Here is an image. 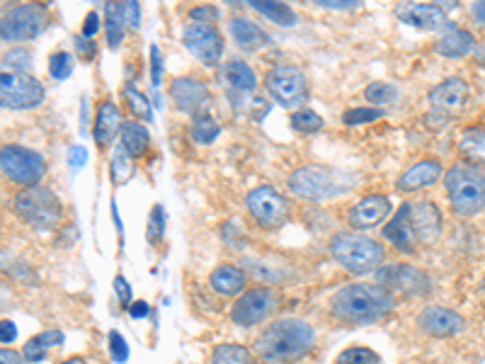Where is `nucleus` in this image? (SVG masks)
Instances as JSON below:
<instances>
[{
    "mask_svg": "<svg viewBox=\"0 0 485 364\" xmlns=\"http://www.w3.org/2000/svg\"><path fill=\"white\" fill-rule=\"evenodd\" d=\"M316 330L302 319L274 320L255 340V355L265 364H289L311 352Z\"/></svg>",
    "mask_w": 485,
    "mask_h": 364,
    "instance_id": "1",
    "label": "nucleus"
},
{
    "mask_svg": "<svg viewBox=\"0 0 485 364\" xmlns=\"http://www.w3.org/2000/svg\"><path fill=\"white\" fill-rule=\"evenodd\" d=\"M393 294L383 290L381 284L352 282L340 287L331 299V311L335 319L361 326V323H374L383 319L386 313L393 311Z\"/></svg>",
    "mask_w": 485,
    "mask_h": 364,
    "instance_id": "2",
    "label": "nucleus"
},
{
    "mask_svg": "<svg viewBox=\"0 0 485 364\" xmlns=\"http://www.w3.org/2000/svg\"><path fill=\"white\" fill-rule=\"evenodd\" d=\"M352 182V178H345V172L328 168V165H306V168L292 172L289 190L302 200L325 202L347 192Z\"/></svg>",
    "mask_w": 485,
    "mask_h": 364,
    "instance_id": "3",
    "label": "nucleus"
},
{
    "mask_svg": "<svg viewBox=\"0 0 485 364\" xmlns=\"http://www.w3.org/2000/svg\"><path fill=\"white\" fill-rule=\"evenodd\" d=\"M449 202L461 216L478 214L485 207V175L476 165L456 163L444 175Z\"/></svg>",
    "mask_w": 485,
    "mask_h": 364,
    "instance_id": "4",
    "label": "nucleus"
},
{
    "mask_svg": "<svg viewBox=\"0 0 485 364\" xmlns=\"http://www.w3.org/2000/svg\"><path fill=\"white\" fill-rule=\"evenodd\" d=\"M331 253L345 270L354 275H364V272L379 270L386 251L374 238L360 236V233H338L331 241Z\"/></svg>",
    "mask_w": 485,
    "mask_h": 364,
    "instance_id": "5",
    "label": "nucleus"
},
{
    "mask_svg": "<svg viewBox=\"0 0 485 364\" xmlns=\"http://www.w3.org/2000/svg\"><path fill=\"white\" fill-rule=\"evenodd\" d=\"M15 212L25 223L37 229H54L61 221V202L49 187H23L15 194Z\"/></svg>",
    "mask_w": 485,
    "mask_h": 364,
    "instance_id": "6",
    "label": "nucleus"
},
{
    "mask_svg": "<svg viewBox=\"0 0 485 364\" xmlns=\"http://www.w3.org/2000/svg\"><path fill=\"white\" fill-rule=\"evenodd\" d=\"M0 168L10 182L23 187H37L46 172L45 158L39 156L37 151L25 149V146H3Z\"/></svg>",
    "mask_w": 485,
    "mask_h": 364,
    "instance_id": "7",
    "label": "nucleus"
},
{
    "mask_svg": "<svg viewBox=\"0 0 485 364\" xmlns=\"http://www.w3.org/2000/svg\"><path fill=\"white\" fill-rule=\"evenodd\" d=\"M49 25V10L42 3H27L17 5L3 15L0 23V37L3 42H25L42 34Z\"/></svg>",
    "mask_w": 485,
    "mask_h": 364,
    "instance_id": "8",
    "label": "nucleus"
},
{
    "mask_svg": "<svg viewBox=\"0 0 485 364\" xmlns=\"http://www.w3.org/2000/svg\"><path fill=\"white\" fill-rule=\"evenodd\" d=\"M265 88L282 107H296L309 95V81L302 68L296 66L270 68L265 75Z\"/></svg>",
    "mask_w": 485,
    "mask_h": 364,
    "instance_id": "9",
    "label": "nucleus"
},
{
    "mask_svg": "<svg viewBox=\"0 0 485 364\" xmlns=\"http://www.w3.org/2000/svg\"><path fill=\"white\" fill-rule=\"evenodd\" d=\"M45 100V85L27 74L3 71L0 75V103L10 110H32Z\"/></svg>",
    "mask_w": 485,
    "mask_h": 364,
    "instance_id": "10",
    "label": "nucleus"
},
{
    "mask_svg": "<svg viewBox=\"0 0 485 364\" xmlns=\"http://www.w3.org/2000/svg\"><path fill=\"white\" fill-rule=\"evenodd\" d=\"M376 284H381L391 294H405V297H427L432 287L430 277L412 265H386L376 272Z\"/></svg>",
    "mask_w": 485,
    "mask_h": 364,
    "instance_id": "11",
    "label": "nucleus"
},
{
    "mask_svg": "<svg viewBox=\"0 0 485 364\" xmlns=\"http://www.w3.org/2000/svg\"><path fill=\"white\" fill-rule=\"evenodd\" d=\"M245 204H248V212H251V216L255 219V223L262 226V229H277V226L287 221L289 204L274 187H255V190L248 194Z\"/></svg>",
    "mask_w": 485,
    "mask_h": 364,
    "instance_id": "12",
    "label": "nucleus"
},
{
    "mask_svg": "<svg viewBox=\"0 0 485 364\" xmlns=\"http://www.w3.org/2000/svg\"><path fill=\"white\" fill-rule=\"evenodd\" d=\"M274 306H277V294L272 290H267V287H258V290H251L248 294L235 299L233 309H231V319H233L235 326H258V323L272 316Z\"/></svg>",
    "mask_w": 485,
    "mask_h": 364,
    "instance_id": "13",
    "label": "nucleus"
},
{
    "mask_svg": "<svg viewBox=\"0 0 485 364\" xmlns=\"http://www.w3.org/2000/svg\"><path fill=\"white\" fill-rule=\"evenodd\" d=\"M184 46L190 49L194 59H199L206 66L219 64L223 56V37L213 25H202V23H190L183 32Z\"/></svg>",
    "mask_w": 485,
    "mask_h": 364,
    "instance_id": "14",
    "label": "nucleus"
},
{
    "mask_svg": "<svg viewBox=\"0 0 485 364\" xmlns=\"http://www.w3.org/2000/svg\"><path fill=\"white\" fill-rule=\"evenodd\" d=\"M408 219H411V229L418 243H434L440 238L441 214L437 204H432V202L411 204L408 202Z\"/></svg>",
    "mask_w": 485,
    "mask_h": 364,
    "instance_id": "15",
    "label": "nucleus"
},
{
    "mask_svg": "<svg viewBox=\"0 0 485 364\" xmlns=\"http://www.w3.org/2000/svg\"><path fill=\"white\" fill-rule=\"evenodd\" d=\"M389 214H391L389 197H383V194H369V197L360 200L352 209H350L347 221H350V226L357 231L374 229V226H379Z\"/></svg>",
    "mask_w": 485,
    "mask_h": 364,
    "instance_id": "16",
    "label": "nucleus"
},
{
    "mask_svg": "<svg viewBox=\"0 0 485 364\" xmlns=\"http://www.w3.org/2000/svg\"><path fill=\"white\" fill-rule=\"evenodd\" d=\"M418 323L432 338H451L463 330V319L447 306H427L425 311L420 313Z\"/></svg>",
    "mask_w": 485,
    "mask_h": 364,
    "instance_id": "17",
    "label": "nucleus"
},
{
    "mask_svg": "<svg viewBox=\"0 0 485 364\" xmlns=\"http://www.w3.org/2000/svg\"><path fill=\"white\" fill-rule=\"evenodd\" d=\"M170 97L175 100L177 110L197 114L202 107L209 104V88L197 78H175L170 83Z\"/></svg>",
    "mask_w": 485,
    "mask_h": 364,
    "instance_id": "18",
    "label": "nucleus"
},
{
    "mask_svg": "<svg viewBox=\"0 0 485 364\" xmlns=\"http://www.w3.org/2000/svg\"><path fill=\"white\" fill-rule=\"evenodd\" d=\"M396 17L401 23L418 27V30H440L447 25V15L440 5L430 3H403L396 8Z\"/></svg>",
    "mask_w": 485,
    "mask_h": 364,
    "instance_id": "19",
    "label": "nucleus"
},
{
    "mask_svg": "<svg viewBox=\"0 0 485 364\" xmlns=\"http://www.w3.org/2000/svg\"><path fill=\"white\" fill-rule=\"evenodd\" d=\"M441 163L440 161H434V158H427V161H420V163H415L412 168H408V171L398 178V190H403V192H418V190H422V187H430L434 185L437 180L441 178Z\"/></svg>",
    "mask_w": 485,
    "mask_h": 364,
    "instance_id": "20",
    "label": "nucleus"
},
{
    "mask_svg": "<svg viewBox=\"0 0 485 364\" xmlns=\"http://www.w3.org/2000/svg\"><path fill=\"white\" fill-rule=\"evenodd\" d=\"M466 100H469V85L461 78H449V81L440 83L437 88L430 90V104L434 110L454 112L463 107Z\"/></svg>",
    "mask_w": 485,
    "mask_h": 364,
    "instance_id": "21",
    "label": "nucleus"
},
{
    "mask_svg": "<svg viewBox=\"0 0 485 364\" xmlns=\"http://www.w3.org/2000/svg\"><path fill=\"white\" fill-rule=\"evenodd\" d=\"M122 127H124V124H122V119H119L117 104L112 103V100L100 103L95 117V129H93V136H95L97 146H110Z\"/></svg>",
    "mask_w": 485,
    "mask_h": 364,
    "instance_id": "22",
    "label": "nucleus"
},
{
    "mask_svg": "<svg viewBox=\"0 0 485 364\" xmlns=\"http://www.w3.org/2000/svg\"><path fill=\"white\" fill-rule=\"evenodd\" d=\"M383 238L391 241L398 251H405V253H412L415 251V233L411 229V219H408V204L398 209V214L391 219L386 226H383Z\"/></svg>",
    "mask_w": 485,
    "mask_h": 364,
    "instance_id": "23",
    "label": "nucleus"
},
{
    "mask_svg": "<svg viewBox=\"0 0 485 364\" xmlns=\"http://www.w3.org/2000/svg\"><path fill=\"white\" fill-rule=\"evenodd\" d=\"M248 282V277L242 272L241 268H235V265H219V268L213 270L212 277H209V284H212V290L221 297H235V294H241L242 287Z\"/></svg>",
    "mask_w": 485,
    "mask_h": 364,
    "instance_id": "24",
    "label": "nucleus"
},
{
    "mask_svg": "<svg viewBox=\"0 0 485 364\" xmlns=\"http://www.w3.org/2000/svg\"><path fill=\"white\" fill-rule=\"evenodd\" d=\"M228 30H231V37L235 39V44L241 49H248V52H255V49L267 44V34L262 32V27L248 20V17H233L231 25H228Z\"/></svg>",
    "mask_w": 485,
    "mask_h": 364,
    "instance_id": "25",
    "label": "nucleus"
},
{
    "mask_svg": "<svg viewBox=\"0 0 485 364\" xmlns=\"http://www.w3.org/2000/svg\"><path fill=\"white\" fill-rule=\"evenodd\" d=\"M473 44H476V39L469 30H449L434 44V52L440 56H447V59H461V56L473 52Z\"/></svg>",
    "mask_w": 485,
    "mask_h": 364,
    "instance_id": "26",
    "label": "nucleus"
},
{
    "mask_svg": "<svg viewBox=\"0 0 485 364\" xmlns=\"http://www.w3.org/2000/svg\"><path fill=\"white\" fill-rule=\"evenodd\" d=\"M223 81L231 85V88L241 90V93H251V90L258 88V78H255V71H252L245 61H228L223 71Z\"/></svg>",
    "mask_w": 485,
    "mask_h": 364,
    "instance_id": "27",
    "label": "nucleus"
},
{
    "mask_svg": "<svg viewBox=\"0 0 485 364\" xmlns=\"http://www.w3.org/2000/svg\"><path fill=\"white\" fill-rule=\"evenodd\" d=\"M61 342H64V333H61V330H45V333L35 335V338H30V340L25 342L23 357L27 362L37 364L45 359L49 349L61 345Z\"/></svg>",
    "mask_w": 485,
    "mask_h": 364,
    "instance_id": "28",
    "label": "nucleus"
},
{
    "mask_svg": "<svg viewBox=\"0 0 485 364\" xmlns=\"http://www.w3.org/2000/svg\"><path fill=\"white\" fill-rule=\"evenodd\" d=\"M148 129L139 122H124V127H122V149L129 153L132 158H141L146 153L148 149Z\"/></svg>",
    "mask_w": 485,
    "mask_h": 364,
    "instance_id": "29",
    "label": "nucleus"
},
{
    "mask_svg": "<svg viewBox=\"0 0 485 364\" xmlns=\"http://www.w3.org/2000/svg\"><path fill=\"white\" fill-rule=\"evenodd\" d=\"M251 8L258 10L260 15L272 20L280 27H292L296 23V13L287 3H274V0H251Z\"/></svg>",
    "mask_w": 485,
    "mask_h": 364,
    "instance_id": "30",
    "label": "nucleus"
},
{
    "mask_svg": "<svg viewBox=\"0 0 485 364\" xmlns=\"http://www.w3.org/2000/svg\"><path fill=\"white\" fill-rule=\"evenodd\" d=\"M104 30L112 49H117L124 37V17H122V3H107L104 8Z\"/></svg>",
    "mask_w": 485,
    "mask_h": 364,
    "instance_id": "31",
    "label": "nucleus"
},
{
    "mask_svg": "<svg viewBox=\"0 0 485 364\" xmlns=\"http://www.w3.org/2000/svg\"><path fill=\"white\" fill-rule=\"evenodd\" d=\"M212 364H258V362H255V357H252L251 349L242 348V345L228 342V345H219V348L213 349Z\"/></svg>",
    "mask_w": 485,
    "mask_h": 364,
    "instance_id": "32",
    "label": "nucleus"
},
{
    "mask_svg": "<svg viewBox=\"0 0 485 364\" xmlns=\"http://www.w3.org/2000/svg\"><path fill=\"white\" fill-rule=\"evenodd\" d=\"M110 172H112V180H114V185H122V182H126V180L132 178V172H134L132 156H129L122 146H117L114 153H112Z\"/></svg>",
    "mask_w": 485,
    "mask_h": 364,
    "instance_id": "33",
    "label": "nucleus"
},
{
    "mask_svg": "<svg viewBox=\"0 0 485 364\" xmlns=\"http://www.w3.org/2000/svg\"><path fill=\"white\" fill-rule=\"evenodd\" d=\"M221 127L213 122L209 114H199L194 122H192V139L197 143H212L216 136H219Z\"/></svg>",
    "mask_w": 485,
    "mask_h": 364,
    "instance_id": "34",
    "label": "nucleus"
},
{
    "mask_svg": "<svg viewBox=\"0 0 485 364\" xmlns=\"http://www.w3.org/2000/svg\"><path fill=\"white\" fill-rule=\"evenodd\" d=\"M292 127L302 134H316L318 129H323V119L313 110H299L292 114Z\"/></svg>",
    "mask_w": 485,
    "mask_h": 364,
    "instance_id": "35",
    "label": "nucleus"
},
{
    "mask_svg": "<svg viewBox=\"0 0 485 364\" xmlns=\"http://www.w3.org/2000/svg\"><path fill=\"white\" fill-rule=\"evenodd\" d=\"M163 236H165V209H163L161 204H155V207L151 209V216H148L146 238L151 246H158Z\"/></svg>",
    "mask_w": 485,
    "mask_h": 364,
    "instance_id": "36",
    "label": "nucleus"
},
{
    "mask_svg": "<svg viewBox=\"0 0 485 364\" xmlns=\"http://www.w3.org/2000/svg\"><path fill=\"white\" fill-rule=\"evenodd\" d=\"M74 71V56L68 52H56L49 56V75L54 81H64Z\"/></svg>",
    "mask_w": 485,
    "mask_h": 364,
    "instance_id": "37",
    "label": "nucleus"
},
{
    "mask_svg": "<svg viewBox=\"0 0 485 364\" xmlns=\"http://www.w3.org/2000/svg\"><path fill=\"white\" fill-rule=\"evenodd\" d=\"M338 364H381L379 355L369 348H347L340 352Z\"/></svg>",
    "mask_w": 485,
    "mask_h": 364,
    "instance_id": "38",
    "label": "nucleus"
},
{
    "mask_svg": "<svg viewBox=\"0 0 485 364\" xmlns=\"http://www.w3.org/2000/svg\"><path fill=\"white\" fill-rule=\"evenodd\" d=\"M124 97H126V103H129V107H132V112L136 114V117L146 119V122H151V119H153V114H151V104H148V97L141 95L139 90L134 88V85H126Z\"/></svg>",
    "mask_w": 485,
    "mask_h": 364,
    "instance_id": "39",
    "label": "nucleus"
},
{
    "mask_svg": "<svg viewBox=\"0 0 485 364\" xmlns=\"http://www.w3.org/2000/svg\"><path fill=\"white\" fill-rule=\"evenodd\" d=\"M364 95H367L369 103L386 104V103H393V100H396L398 88L396 85H391V83H371V85L364 90Z\"/></svg>",
    "mask_w": 485,
    "mask_h": 364,
    "instance_id": "40",
    "label": "nucleus"
},
{
    "mask_svg": "<svg viewBox=\"0 0 485 364\" xmlns=\"http://www.w3.org/2000/svg\"><path fill=\"white\" fill-rule=\"evenodd\" d=\"M374 119H381V110H376V107H354V110L345 112L342 122L347 127H357V124H369Z\"/></svg>",
    "mask_w": 485,
    "mask_h": 364,
    "instance_id": "41",
    "label": "nucleus"
},
{
    "mask_svg": "<svg viewBox=\"0 0 485 364\" xmlns=\"http://www.w3.org/2000/svg\"><path fill=\"white\" fill-rule=\"evenodd\" d=\"M5 66L13 68V74H25L32 68V54L27 49H10L5 54Z\"/></svg>",
    "mask_w": 485,
    "mask_h": 364,
    "instance_id": "42",
    "label": "nucleus"
},
{
    "mask_svg": "<svg viewBox=\"0 0 485 364\" xmlns=\"http://www.w3.org/2000/svg\"><path fill=\"white\" fill-rule=\"evenodd\" d=\"M110 355L117 364H124L129 359V345L119 335V330H110Z\"/></svg>",
    "mask_w": 485,
    "mask_h": 364,
    "instance_id": "43",
    "label": "nucleus"
},
{
    "mask_svg": "<svg viewBox=\"0 0 485 364\" xmlns=\"http://www.w3.org/2000/svg\"><path fill=\"white\" fill-rule=\"evenodd\" d=\"M122 17H124V25H129L132 30H139L141 25V5L136 0H129V3H122Z\"/></svg>",
    "mask_w": 485,
    "mask_h": 364,
    "instance_id": "44",
    "label": "nucleus"
},
{
    "mask_svg": "<svg viewBox=\"0 0 485 364\" xmlns=\"http://www.w3.org/2000/svg\"><path fill=\"white\" fill-rule=\"evenodd\" d=\"M190 17H192V23L213 25V20L219 17V10L212 8V5H202V8H192Z\"/></svg>",
    "mask_w": 485,
    "mask_h": 364,
    "instance_id": "45",
    "label": "nucleus"
},
{
    "mask_svg": "<svg viewBox=\"0 0 485 364\" xmlns=\"http://www.w3.org/2000/svg\"><path fill=\"white\" fill-rule=\"evenodd\" d=\"M88 158L90 156H88V149H85V146H71V149H68V165H71V168H75V171L88 163Z\"/></svg>",
    "mask_w": 485,
    "mask_h": 364,
    "instance_id": "46",
    "label": "nucleus"
},
{
    "mask_svg": "<svg viewBox=\"0 0 485 364\" xmlns=\"http://www.w3.org/2000/svg\"><path fill=\"white\" fill-rule=\"evenodd\" d=\"M114 291H117L119 304L122 306L132 304V287H129V282H126L124 277H117V280H114Z\"/></svg>",
    "mask_w": 485,
    "mask_h": 364,
    "instance_id": "47",
    "label": "nucleus"
},
{
    "mask_svg": "<svg viewBox=\"0 0 485 364\" xmlns=\"http://www.w3.org/2000/svg\"><path fill=\"white\" fill-rule=\"evenodd\" d=\"M97 30H100V17H97V13H88L85 20H83V37L93 39L97 34Z\"/></svg>",
    "mask_w": 485,
    "mask_h": 364,
    "instance_id": "48",
    "label": "nucleus"
},
{
    "mask_svg": "<svg viewBox=\"0 0 485 364\" xmlns=\"http://www.w3.org/2000/svg\"><path fill=\"white\" fill-rule=\"evenodd\" d=\"M75 49H78L83 59H93V56H95V42H93V39H85L83 34L81 37H75Z\"/></svg>",
    "mask_w": 485,
    "mask_h": 364,
    "instance_id": "49",
    "label": "nucleus"
},
{
    "mask_svg": "<svg viewBox=\"0 0 485 364\" xmlns=\"http://www.w3.org/2000/svg\"><path fill=\"white\" fill-rule=\"evenodd\" d=\"M321 8H332V10H350L357 8V0H316Z\"/></svg>",
    "mask_w": 485,
    "mask_h": 364,
    "instance_id": "50",
    "label": "nucleus"
},
{
    "mask_svg": "<svg viewBox=\"0 0 485 364\" xmlns=\"http://www.w3.org/2000/svg\"><path fill=\"white\" fill-rule=\"evenodd\" d=\"M151 66H153V85L161 83V74H163V61H161V52L158 46H151Z\"/></svg>",
    "mask_w": 485,
    "mask_h": 364,
    "instance_id": "51",
    "label": "nucleus"
},
{
    "mask_svg": "<svg viewBox=\"0 0 485 364\" xmlns=\"http://www.w3.org/2000/svg\"><path fill=\"white\" fill-rule=\"evenodd\" d=\"M0 328H3V333H0V340L5 342V345H8V342H13L17 338V328H15V323H10L8 319L3 320V323H0Z\"/></svg>",
    "mask_w": 485,
    "mask_h": 364,
    "instance_id": "52",
    "label": "nucleus"
},
{
    "mask_svg": "<svg viewBox=\"0 0 485 364\" xmlns=\"http://www.w3.org/2000/svg\"><path fill=\"white\" fill-rule=\"evenodd\" d=\"M148 311H151V309H148L146 301H132V304H129V313H132V319H146Z\"/></svg>",
    "mask_w": 485,
    "mask_h": 364,
    "instance_id": "53",
    "label": "nucleus"
},
{
    "mask_svg": "<svg viewBox=\"0 0 485 364\" xmlns=\"http://www.w3.org/2000/svg\"><path fill=\"white\" fill-rule=\"evenodd\" d=\"M25 362H27V359L17 355V352H13V349L5 348L0 352V364H25Z\"/></svg>",
    "mask_w": 485,
    "mask_h": 364,
    "instance_id": "54",
    "label": "nucleus"
},
{
    "mask_svg": "<svg viewBox=\"0 0 485 364\" xmlns=\"http://www.w3.org/2000/svg\"><path fill=\"white\" fill-rule=\"evenodd\" d=\"M470 13H473V17H476L478 25H485V0L483 3H473Z\"/></svg>",
    "mask_w": 485,
    "mask_h": 364,
    "instance_id": "55",
    "label": "nucleus"
},
{
    "mask_svg": "<svg viewBox=\"0 0 485 364\" xmlns=\"http://www.w3.org/2000/svg\"><path fill=\"white\" fill-rule=\"evenodd\" d=\"M81 129L85 132L88 129V97H83V114H81Z\"/></svg>",
    "mask_w": 485,
    "mask_h": 364,
    "instance_id": "56",
    "label": "nucleus"
},
{
    "mask_svg": "<svg viewBox=\"0 0 485 364\" xmlns=\"http://www.w3.org/2000/svg\"><path fill=\"white\" fill-rule=\"evenodd\" d=\"M61 364H88L83 357H71V359H66V362H61Z\"/></svg>",
    "mask_w": 485,
    "mask_h": 364,
    "instance_id": "57",
    "label": "nucleus"
}]
</instances>
